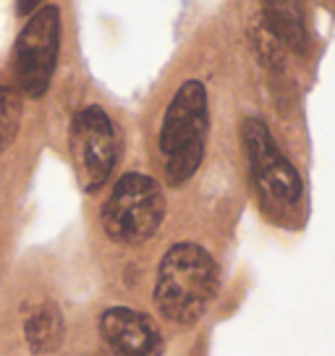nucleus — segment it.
Instances as JSON below:
<instances>
[{"label":"nucleus","mask_w":335,"mask_h":356,"mask_svg":"<svg viewBox=\"0 0 335 356\" xmlns=\"http://www.w3.org/2000/svg\"><path fill=\"white\" fill-rule=\"evenodd\" d=\"M100 333L113 356H163V335L155 323L129 307L102 312Z\"/></svg>","instance_id":"nucleus-7"},{"label":"nucleus","mask_w":335,"mask_h":356,"mask_svg":"<svg viewBox=\"0 0 335 356\" xmlns=\"http://www.w3.org/2000/svg\"><path fill=\"white\" fill-rule=\"evenodd\" d=\"M60 47V13L58 6H42L29 24L22 29L13 47V71L16 84L32 100H40L47 92L58 63Z\"/></svg>","instance_id":"nucleus-5"},{"label":"nucleus","mask_w":335,"mask_h":356,"mask_svg":"<svg viewBox=\"0 0 335 356\" xmlns=\"http://www.w3.org/2000/svg\"><path fill=\"white\" fill-rule=\"evenodd\" d=\"M262 16L270 34L288 44L291 50L302 53L307 44V24H304V8L293 0H268L262 3Z\"/></svg>","instance_id":"nucleus-8"},{"label":"nucleus","mask_w":335,"mask_h":356,"mask_svg":"<svg viewBox=\"0 0 335 356\" xmlns=\"http://www.w3.org/2000/svg\"><path fill=\"white\" fill-rule=\"evenodd\" d=\"M218 283L220 275L213 254L194 241H181L170 246L160 262L155 301L165 320L194 325L210 309Z\"/></svg>","instance_id":"nucleus-1"},{"label":"nucleus","mask_w":335,"mask_h":356,"mask_svg":"<svg viewBox=\"0 0 335 356\" xmlns=\"http://www.w3.org/2000/svg\"><path fill=\"white\" fill-rule=\"evenodd\" d=\"M66 323L56 304H42L24 323V338L32 354H53L63 343Z\"/></svg>","instance_id":"nucleus-9"},{"label":"nucleus","mask_w":335,"mask_h":356,"mask_svg":"<svg viewBox=\"0 0 335 356\" xmlns=\"http://www.w3.org/2000/svg\"><path fill=\"white\" fill-rule=\"evenodd\" d=\"M22 129V97L11 87H0V152L16 142Z\"/></svg>","instance_id":"nucleus-10"},{"label":"nucleus","mask_w":335,"mask_h":356,"mask_svg":"<svg viewBox=\"0 0 335 356\" xmlns=\"http://www.w3.org/2000/svg\"><path fill=\"white\" fill-rule=\"evenodd\" d=\"M241 136H244L246 160H249V170L254 178L259 200L270 210H291L302 200V176L288 157L278 149L268 123L252 115L241 126Z\"/></svg>","instance_id":"nucleus-4"},{"label":"nucleus","mask_w":335,"mask_h":356,"mask_svg":"<svg viewBox=\"0 0 335 356\" xmlns=\"http://www.w3.org/2000/svg\"><path fill=\"white\" fill-rule=\"evenodd\" d=\"M68 152L84 191H97L115 165V129L100 105L79 111L68 126Z\"/></svg>","instance_id":"nucleus-6"},{"label":"nucleus","mask_w":335,"mask_h":356,"mask_svg":"<svg viewBox=\"0 0 335 356\" xmlns=\"http://www.w3.org/2000/svg\"><path fill=\"white\" fill-rule=\"evenodd\" d=\"M165 218V197L155 178L145 173H123L102 204L100 222L111 241L142 244L157 234Z\"/></svg>","instance_id":"nucleus-3"},{"label":"nucleus","mask_w":335,"mask_h":356,"mask_svg":"<svg viewBox=\"0 0 335 356\" xmlns=\"http://www.w3.org/2000/svg\"><path fill=\"white\" fill-rule=\"evenodd\" d=\"M210 131L207 89L199 79H189L168 102L160 126V152L165 157V176L170 184H186L202 165Z\"/></svg>","instance_id":"nucleus-2"}]
</instances>
